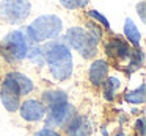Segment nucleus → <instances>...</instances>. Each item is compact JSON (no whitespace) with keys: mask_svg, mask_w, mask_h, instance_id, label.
<instances>
[{"mask_svg":"<svg viewBox=\"0 0 146 136\" xmlns=\"http://www.w3.org/2000/svg\"><path fill=\"white\" fill-rule=\"evenodd\" d=\"M86 32H88L98 42L101 41V38H102V28H101V27H98L96 24L90 22V24H86Z\"/></svg>","mask_w":146,"mask_h":136,"instance_id":"6ab92c4d","label":"nucleus"},{"mask_svg":"<svg viewBox=\"0 0 146 136\" xmlns=\"http://www.w3.org/2000/svg\"><path fill=\"white\" fill-rule=\"evenodd\" d=\"M61 30H63V22L60 17L54 14H46V16H39L27 27L25 35L33 42H44L57 38L61 33Z\"/></svg>","mask_w":146,"mask_h":136,"instance_id":"f03ea898","label":"nucleus"},{"mask_svg":"<svg viewBox=\"0 0 146 136\" xmlns=\"http://www.w3.org/2000/svg\"><path fill=\"white\" fill-rule=\"evenodd\" d=\"M19 97H21V91L17 88V85L10 75H7L3 83H2V89H0V99H2V103L7 108V111L13 113V111L19 110L21 106Z\"/></svg>","mask_w":146,"mask_h":136,"instance_id":"423d86ee","label":"nucleus"},{"mask_svg":"<svg viewBox=\"0 0 146 136\" xmlns=\"http://www.w3.org/2000/svg\"><path fill=\"white\" fill-rule=\"evenodd\" d=\"M143 60H145V55H143L141 50H132L129 57V70L127 72H132V70H137L138 67L143 66Z\"/></svg>","mask_w":146,"mask_h":136,"instance_id":"f3484780","label":"nucleus"},{"mask_svg":"<svg viewBox=\"0 0 146 136\" xmlns=\"http://www.w3.org/2000/svg\"><path fill=\"white\" fill-rule=\"evenodd\" d=\"M8 75H10L11 78L14 80V83L17 85V88H19V91H21V95L30 94V92L33 91V83L27 75H24V74H21V72H10Z\"/></svg>","mask_w":146,"mask_h":136,"instance_id":"ddd939ff","label":"nucleus"},{"mask_svg":"<svg viewBox=\"0 0 146 136\" xmlns=\"http://www.w3.org/2000/svg\"><path fill=\"white\" fill-rule=\"evenodd\" d=\"M124 35H126V38L129 39L135 47L140 45V42H141V35H140L138 27L135 25V22H133L132 19H129V17H127L126 22H124Z\"/></svg>","mask_w":146,"mask_h":136,"instance_id":"4468645a","label":"nucleus"},{"mask_svg":"<svg viewBox=\"0 0 146 136\" xmlns=\"http://www.w3.org/2000/svg\"><path fill=\"white\" fill-rule=\"evenodd\" d=\"M115 136H126V133H123V131H119V133H116Z\"/></svg>","mask_w":146,"mask_h":136,"instance_id":"393cba45","label":"nucleus"},{"mask_svg":"<svg viewBox=\"0 0 146 136\" xmlns=\"http://www.w3.org/2000/svg\"><path fill=\"white\" fill-rule=\"evenodd\" d=\"M35 136H60V135L57 131H54V130L44 128V130H39L38 133H35Z\"/></svg>","mask_w":146,"mask_h":136,"instance_id":"5701e85b","label":"nucleus"},{"mask_svg":"<svg viewBox=\"0 0 146 136\" xmlns=\"http://www.w3.org/2000/svg\"><path fill=\"white\" fill-rule=\"evenodd\" d=\"M0 53L8 63L22 61L29 53V44L24 32L16 30L11 32L0 41Z\"/></svg>","mask_w":146,"mask_h":136,"instance_id":"7ed1b4c3","label":"nucleus"},{"mask_svg":"<svg viewBox=\"0 0 146 136\" xmlns=\"http://www.w3.org/2000/svg\"><path fill=\"white\" fill-rule=\"evenodd\" d=\"M88 5V2L86 0H63L61 2V7L64 8H69V10H76V8H83Z\"/></svg>","mask_w":146,"mask_h":136,"instance_id":"aec40b11","label":"nucleus"},{"mask_svg":"<svg viewBox=\"0 0 146 136\" xmlns=\"http://www.w3.org/2000/svg\"><path fill=\"white\" fill-rule=\"evenodd\" d=\"M108 74V64L104 60H96L90 67V81L94 86H101L107 80Z\"/></svg>","mask_w":146,"mask_h":136,"instance_id":"9d476101","label":"nucleus"},{"mask_svg":"<svg viewBox=\"0 0 146 136\" xmlns=\"http://www.w3.org/2000/svg\"><path fill=\"white\" fill-rule=\"evenodd\" d=\"M27 57H29L35 64H38V66H41V64L44 63V55H42V49H41V47H36V45H33L32 49H29V53H27Z\"/></svg>","mask_w":146,"mask_h":136,"instance_id":"a211bd4d","label":"nucleus"},{"mask_svg":"<svg viewBox=\"0 0 146 136\" xmlns=\"http://www.w3.org/2000/svg\"><path fill=\"white\" fill-rule=\"evenodd\" d=\"M41 103L47 105L49 108H57L61 106V105L68 103V94L64 91H60V89H49V91H44L41 95Z\"/></svg>","mask_w":146,"mask_h":136,"instance_id":"9b49d317","label":"nucleus"},{"mask_svg":"<svg viewBox=\"0 0 146 136\" xmlns=\"http://www.w3.org/2000/svg\"><path fill=\"white\" fill-rule=\"evenodd\" d=\"M32 5L29 2H2L0 3V14L5 20L11 24H19L25 20L30 14Z\"/></svg>","mask_w":146,"mask_h":136,"instance_id":"39448f33","label":"nucleus"},{"mask_svg":"<svg viewBox=\"0 0 146 136\" xmlns=\"http://www.w3.org/2000/svg\"><path fill=\"white\" fill-rule=\"evenodd\" d=\"M63 42L76 49L85 58H91L98 53V41L86 30L80 28V27H72V28L68 30Z\"/></svg>","mask_w":146,"mask_h":136,"instance_id":"20e7f679","label":"nucleus"},{"mask_svg":"<svg viewBox=\"0 0 146 136\" xmlns=\"http://www.w3.org/2000/svg\"><path fill=\"white\" fill-rule=\"evenodd\" d=\"M137 131H140V136H145V117H140L135 124Z\"/></svg>","mask_w":146,"mask_h":136,"instance_id":"4be33fe9","label":"nucleus"},{"mask_svg":"<svg viewBox=\"0 0 146 136\" xmlns=\"http://www.w3.org/2000/svg\"><path fill=\"white\" fill-rule=\"evenodd\" d=\"M74 116H76V108L71 103H64L61 106L52 108L50 113L47 114V119H46V127L49 130H52V127L68 125Z\"/></svg>","mask_w":146,"mask_h":136,"instance_id":"0eeeda50","label":"nucleus"},{"mask_svg":"<svg viewBox=\"0 0 146 136\" xmlns=\"http://www.w3.org/2000/svg\"><path fill=\"white\" fill-rule=\"evenodd\" d=\"M88 16L90 17H93V19H96L99 24H102V25L105 27V28H110V24H108V20L104 17V14H101L99 11H96V10H91V11H88Z\"/></svg>","mask_w":146,"mask_h":136,"instance_id":"412c9836","label":"nucleus"},{"mask_svg":"<svg viewBox=\"0 0 146 136\" xmlns=\"http://www.w3.org/2000/svg\"><path fill=\"white\" fill-rule=\"evenodd\" d=\"M44 61L47 63L50 74L57 80H66L72 74V55L63 41L54 39L42 49Z\"/></svg>","mask_w":146,"mask_h":136,"instance_id":"f257e3e1","label":"nucleus"},{"mask_svg":"<svg viewBox=\"0 0 146 136\" xmlns=\"http://www.w3.org/2000/svg\"><path fill=\"white\" fill-rule=\"evenodd\" d=\"M119 86H121V81L116 77H107V80L104 81V97L108 102H113Z\"/></svg>","mask_w":146,"mask_h":136,"instance_id":"2eb2a0df","label":"nucleus"},{"mask_svg":"<svg viewBox=\"0 0 146 136\" xmlns=\"http://www.w3.org/2000/svg\"><path fill=\"white\" fill-rule=\"evenodd\" d=\"M145 8H146V2H140L138 5H137V10L140 11V17H141V20H145V14H146V11H145Z\"/></svg>","mask_w":146,"mask_h":136,"instance_id":"b1692460","label":"nucleus"},{"mask_svg":"<svg viewBox=\"0 0 146 136\" xmlns=\"http://www.w3.org/2000/svg\"><path fill=\"white\" fill-rule=\"evenodd\" d=\"M21 116L22 119L29 120V122H36V120H41L46 116V106L38 100H25L22 105L19 106Z\"/></svg>","mask_w":146,"mask_h":136,"instance_id":"6e6552de","label":"nucleus"},{"mask_svg":"<svg viewBox=\"0 0 146 136\" xmlns=\"http://www.w3.org/2000/svg\"><path fill=\"white\" fill-rule=\"evenodd\" d=\"M105 52H107L110 57H116V58H119V60H126V58L130 57V52L132 50H130V47L124 41L115 38V39H111L110 42L105 44Z\"/></svg>","mask_w":146,"mask_h":136,"instance_id":"f8f14e48","label":"nucleus"},{"mask_svg":"<svg viewBox=\"0 0 146 136\" xmlns=\"http://www.w3.org/2000/svg\"><path fill=\"white\" fill-rule=\"evenodd\" d=\"M145 95H146V91H145V83H143L138 89H135V91H132V92H127L124 99H126V102H129V103L141 105V103H145Z\"/></svg>","mask_w":146,"mask_h":136,"instance_id":"dca6fc26","label":"nucleus"},{"mask_svg":"<svg viewBox=\"0 0 146 136\" xmlns=\"http://www.w3.org/2000/svg\"><path fill=\"white\" fill-rule=\"evenodd\" d=\"M66 135L68 136H90L91 135V122L86 116H74L72 120L68 124Z\"/></svg>","mask_w":146,"mask_h":136,"instance_id":"1a4fd4ad","label":"nucleus"}]
</instances>
